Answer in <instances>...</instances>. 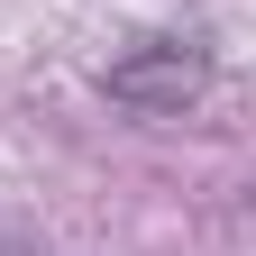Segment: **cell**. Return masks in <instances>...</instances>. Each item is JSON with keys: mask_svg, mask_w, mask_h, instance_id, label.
Wrapping results in <instances>:
<instances>
[{"mask_svg": "<svg viewBox=\"0 0 256 256\" xmlns=\"http://www.w3.org/2000/svg\"><path fill=\"white\" fill-rule=\"evenodd\" d=\"M0 256H46V238H37V229H28V220H18V210H0Z\"/></svg>", "mask_w": 256, "mask_h": 256, "instance_id": "2", "label": "cell"}, {"mask_svg": "<svg viewBox=\"0 0 256 256\" xmlns=\"http://www.w3.org/2000/svg\"><path fill=\"white\" fill-rule=\"evenodd\" d=\"M101 92L119 110H138V119H183L210 92V46L202 37H138L128 55L101 64Z\"/></svg>", "mask_w": 256, "mask_h": 256, "instance_id": "1", "label": "cell"}]
</instances>
